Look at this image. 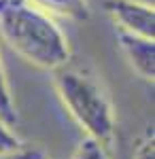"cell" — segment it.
Instances as JSON below:
<instances>
[{
  "label": "cell",
  "instance_id": "4",
  "mask_svg": "<svg viewBox=\"0 0 155 159\" xmlns=\"http://www.w3.org/2000/svg\"><path fill=\"white\" fill-rule=\"evenodd\" d=\"M119 47L125 55V60L130 61L134 72L143 76L144 81H153L155 76V43L153 38H144L138 34H128L119 32L117 34Z\"/></svg>",
  "mask_w": 155,
  "mask_h": 159
},
{
  "label": "cell",
  "instance_id": "7",
  "mask_svg": "<svg viewBox=\"0 0 155 159\" xmlns=\"http://www.w3.org/2000/svg\"><path fill=\"white\" fill-rule=\"evenodd\" d=\"M72 159H110V157L106 153V144H102V142H98V140L87 136L83 142L77 147Z\"/></svg>",
  "mask_w": 155,
  "mask_h": 159
},
{
  "label": "cell",
  "instance_id": "6",
  "mask_svg": "<svg viewBox=\"0 0 155 159\" xmlns=\"http://www.w3.org/2000/svg\"><path fill=\"white\" fill-rule=\"evenodd\" d=\"M0 119L11 129H15L17 123H19L17 108H15L11 89H9V83H7V74H4V68H2V61H0Z\"/></svg>",
  "mask_w": 155,
  "mask_h": 159
},
{
  "label": "cell",
  "instance_id": "9",
  "mask_svg": "<svg viewBox=\"0 0 155 159\" xmlns=\"http://www.w3.org/2000/svg\"><path fill=\"white\" fill-rule=\"evenodd\" d=\"M24 144L15 132H13L11 127L7 125V123L0 119V153H9V151H15V148H19Z\"/></svg>",
  "mask_w": 155,
  "mask_h": 159
},
{
  "label": "cell",
  "instance_id": "5",
  "mask_svg": "<svg viewBox=\"0 0 155 159\" xmlns=\"http://www.w3.org/2000/svg\"><path fill=\"white\" fill-rule=\"evenodd\" d=\"M34 7L49 15H60L74 21L89 19V4L87 0H30Z\"/></svg>",
  "mask_w": 155,
  "mask_h": 159
},
{
  "label": "cell",
  "instance_id": "1",
  "mask_svg": "<svg viewBox=\"0 0 155 159\" xmlns=\"http://www.w3.org/2000/svg\"><path fill=\"white\" fill-rule=\"evenodd\" d=\"M0 36L17 55L45 70H55L70 57L55 19L30 0H0Z\"/></svg>",
  "mask_w": 155,
  "mask_h": 159
},
{
  "label": "cell",
  "instance_id": "3",
  "mask_svg": "<svg viewBox=\"0 0 155 159\" xmlns=\"http://www.w3.org/2000/svg\"><path fill=\"white\" fill-rule=\"evenodd\" d=\"M106 11L113 17V21L119 25V32L155 38L153 4L143 0H108Z\"/></svg>",
  "mask_w": 155,
  "mask_h": 159
},
{
  "label": "cell",
  "instance_id": "2",
  "mask_svg": "<svg viewBox=\"0 0 155 159\" xmlns=\"http://www.w3.org/2000/svg\"><path fill=\"white\" fill-rule=\"evenodd\" d=\"M53 85L70 117L85 129V134L102 144L115 136V108L102 83L68 61L53 70Z\"/></svg>",
  "mask_w": 155,
  "mask_h": 159
},
{
  "label": "cell",
  "instance_id": "8",
  "mask_svg": "<svg viewBox=\"0 0 155 159\" xmlns=\"http://www.w3.org/2000/svg\"><path fill=\"white\" fill-rule=\"evenodd\" d=\"M0 159H47L45 151L38 147H28V144H21L15 151H9V153H0Z\"/></svg>",
  "mask_w": 155,
  "mask_h": 159
}]
</instances>
